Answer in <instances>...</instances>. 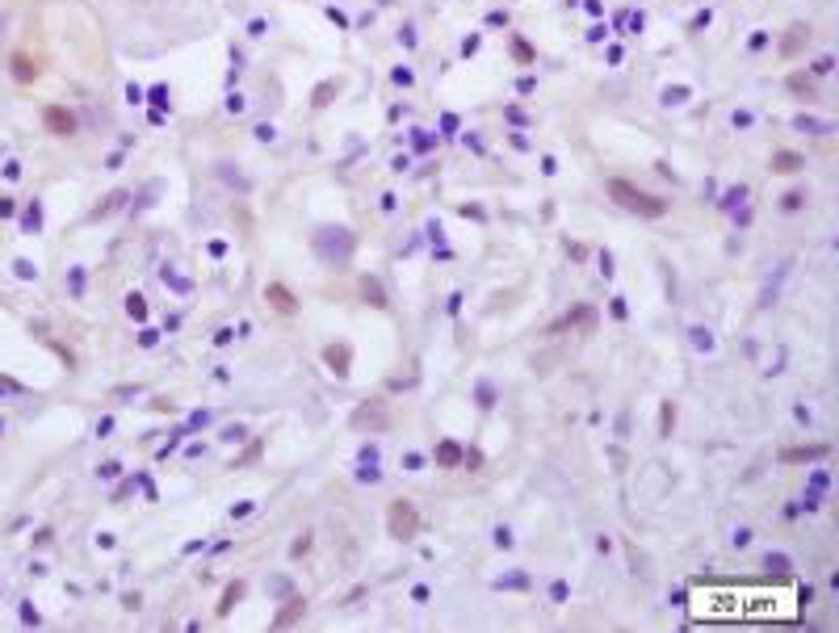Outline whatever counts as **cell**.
I'll use <instances>...</instances> for the list:
<instances>
[{
	"label": "cell",
	"instance_id": "cell-1",
	"mask_svg": "<svg viewBox=\"0 0 839 633\" xmlns=\"http://www.w3.org/2000/svg\"><path fill=\"white\" fill-rule=\"evenodd\" d=\"M609 193H613V201H617V205L634 210V214H642V219H659L663 210H667V201H663V197L642 193V189H634L629 181H609Z\"/></svg>",
	"mask_w": 839,
	"mask_h": 633
},
{
	"label": "cell",
	"instance_id": "cell-2",
	"mask_svg": "<svg viewBox=\"0 0 839 633\" xmlns=\"http://www.w3.org/2000/svg\"><path fill=\"white\" fill-rule=\"evenodd\" d=\"M415 529H420L415 508H411L407 499H395V503H391V537H395V541H411Z\"/></svg>",
	"mask_w": 839,
	"mask_h": 633
},
{
	"label": "cell",
	"instance_id": "cell-3",
	"mask_svg": "<svg viewBox=\"0 0 839 633\" xmlns=\"http://www.w3.org/2000/svg\"><path fill=\"white\" fill-rule=\"evenodd\" d=\"M42 126L50 130V134H59V139H68L72 130H76V118L63 110V105H46L42 110Z\"/></svg>",
	"mask_w": 839,
	"mask_h": 633
},
{
	"label": "cell",
	"instance_id": "cell-4",
	"mask_svg": "<svg viewBox=\"0 0 839 633\" xmlns=\"http://www.w3.org/2000/svg\"><path fill=\"white\" fill-rule=\"evenodd\" d=\"M353 428H386V411L382 403H365L353 411Z\"/></svg>",
	"mask_w": 839,
	"mask_h": 633
},
{
	"label": "cell",
	"instance_id": "cell-5",
	"mask_svg": "<svg viewBox=\"0 0 839 633\" xmlns=\"http://www.w3.org/2000/svg\"><path fill=\"white\" fill-rule=\"evenodd\" d=\"M806 42H810V26H806V21L789 26V30H784V42H780V55H784V59H793Z\"/></svg>",
	"mask_w": 839,
	"mask_h": 633
},
{
	"label": "cell",
	"instance_id": "cell-6",
	"mask_svg": "<svg viewBox=\"0 0 839 633\" xmlns=\"http://www.w3.org/2000/svg\"><path fill=\"white\" fill-rule=\"evenodd\" d=\"M9 68H13V76H17L21 84H34V80H38V59H30L26 50H13V59H9Z\"/></svg>",
	"mask_w": 839,
	"mask_h": 633
},
{
	"label": "cell",
	"instance_id": "cell-7",
	"mask_svg": "<svg viewBox=\"0 0 839 633\" xmlns=\"http://www.w3.org/2000/svg\"><path fill=\"white\" fill-rule=\"evenodd\" d=\"M265 298H269V302H273V306H277L282 314H294V310H298V298H294V294H290V290H286L282 281H273V285L265 290Z\"/></svg>",
	"mask_w": 839,
	"mask_h": 633
},
{
	"label": "cell",
	"instance_id": "cell-8",
	"mask_svg": "<svg viewBox=\"0 0 839 633\" xmlns=\"http://www.w3.org/2000/svg\"><path fill=\"white\" fill-rule=\"evenodd\" d=\"M324 356H328V365L336 369V378H348V356H353V352H348V344H344V340H340V344H332Z\"/></svg>",
	"mask_w": 839,
	"mask_h": 633
},
{
	"label": "cell",
	"instance_id": "cell-9",
	"mask_svg": "<svg viewBox=\"0 0 839 633\" xmlns=\"http://www.w3.org/2000/svg\"><path fill=\"white\" fill-rule=\"evenodd\" d=\"M802 168H806V160L798 151H776L772 155V172H802Z\"/></svg>",
	"mask_w": 839,
	"mask_h": 633
},
{
	"label": "cell",
	"instance_id": "cell-10",
	"mask_svg": "<svg viewBox=\"0 0 839 633\" xmlns=\"http://www.w3.org/2000/svg\"><path fill=\"white\" fill-rule=\"evenodd\" d=\"M818 457H827V445H810V449H784V453H780V461H818Z\"/></svg>",
	"mask_w": 839,
	"mask_h": 633
},
{
	"label": "cell",
	"instance_id": "cell-11",
	"mask_svg": "<svg viewBox=\"0 0 839 633\" xmlns=\"http://www.w3.org/2000/svg\"><path fill=\"white\" fill-rule=\"evenodd\" d=\"M302 612H306V600H290V604H286V608L273 616V625H277V629H286V625H294Z\"/></svg>",
	"mask_w": 839,
	"mask_h": 633
},
{
	"label": "cell",
	"instance_id": "cell-12",
	"mask_svg": "<svg viewBox=\"0 0 839 633\" xmlns=\"http://www.w3.org/2000/svg\"><path fill=\"white\" fill-rule=\"evenodd\" d=\"M592 323H596V310H592V306H580V310L566 314V328H584V332H588Z\"/></svg>",
	"mask_w": 839,
	"mask_h": 633
},
{
	"label": "cell",
	"instance_id": "cell-13",
	"mask_svg": "<svg viewBox=\"0 0 839 633\" xmlns=\"http://www.w3.org/2000/svg\"><path fill=\"white\" fill-rule=\"evenodd\" d=\"M764 566H768L776 579H789V574H793V566H789V558H784V554H768V558H764Z\"/></svg>",
	"mask_w": 839,
	"mask_h": 633
},
{
	"label": "cell",
	"instance_id": "cell-14",
	"mask_svg": "<svg viewBox=\"0 0 839 633\" xmlns=\"http://www.w3.org/2000/svg\"><path fill=\"white\" fill-rule=\"evenodd\" d=\"M122 201H126V193H110V197H105V201H101V205L92 210V219H105V214H114V210H118Z\"/></svg>",
	"mask_w": 839,
	"mask_h": 633
},
{
	"label": "cell",
	"instance_id": "cell-15",
	"mask_svg": "<svg viewBox=\"0 0 839 633\" xmlns=\"http://www.w3.org/2000/svg\"><path fill=\"white\" fill-rule=\"evenodd\" d=\"M802 205H806V189H793V193L780 197V210H784V214H793V210H802Z\"/></svg>",
	"mask_w": 839,
	"mask_h": 633
},
{
	"label": "cell",
	"instance_id": "cell-16",
	"mask_svg": "<svg viewBox=\"0 0 839 633\" xmlns=\"http://www.w3.org/2000/svg\"><path fill=\"white\" fill-rule=\"evenodd\" d=\"M437 461H441V465H457V461H462V449H457L453 441H445V445L437 449Z\"/></svg>",
	"mask_w": 839,
	"mask_h": 633
},
{
	"label": "cell",
	"instance_id": "cell-17",
	"mask_svg": "<svg viewBox=\"0 0 839 633\" xmlns=\"http://www.w3.org/2000/svg\"><path fill=\"white\" fill-rule=\"evenodd\" d=\"M239 596H244V583H231V587L223 592V600H219V616H227V612H231V604H235Z\"/></svg>",
	"mask_w": 839,
	"mask_h": 633
},
{
	"label": "cell",
	"instance_id": "cell-18",
	"mask_svg": "<svg viewBox=\"0 0 839 633\" xmlns=\"http://www.w3.org/2000/svg\"><path fill=\"white\" fill-rule=\"evenodd\" d=\"M361 294H365V298H374V306H386V294H382V285H378L374 277H365V281H361Z\"/></svg>",
	"mask_w": 839,
	"mask_h": 633
},
{
	"label": "cell",
	"instance_id": "cell-19",
	"mask_svg": "<svg viewBox=\"0 0 839 633\" xmlns=\"http://www.w3.org/2000/svg\"><path fill=\"white\" fill-rule=\"evenodd\" d=\"M332 97H336V80H324L319 88H315V105H328Z\"/></svg>",
	"mask_w": 839,
	"mask_h": 633
},
{
	"label": "cell",
	"instance_id": "cell-20",
	"mask_svg": "<svg viewBox=\"0 0 839 633\" xmlns=\"http://www.w3.org/2000/svg\"><path fill=\"white\" fill-rule=\"evenodd\" d=\"M126 310H130V319H147V302H143L139 294H130V298H126Z\"/></svg>",
	"mask_w": 839,
	"mask_h": 633
},
{
	"label": "cell",
	"instance_id": "cell-21",
	"mask_svg": "<svg viewBox=\"0 0 839 633\" xmlns=\"http://www.w3.org/2000/svg\"><path fill=\"white\" fill-rule=\"evenodd\" d=\"M798 130H814V134H827L831 122H818V118H798Z\"/></svg>",
	"mask_w": 839,
	"mask_h": 633
},
{
	"label": "cell",
	"instance_id": "cell-22",
	"mask_svg": "<svg viewBox=\"0 0 839 633\" xmlns=\"http://www.w3.org/2000/svg\"><path fill=\"white\" fill-rule=\"evenodd\" d=\"M671 424H675V407H671V403H663V419H659V432L667 436V432H671Z\"/></svg>",
	"mask_w": 839,
	"mask_h": 633
},
{
	"label": "cell",
	"instance_id": "cell-23",
	"mask_svg": "<svg viewBox=\"0 0 839 633\" xmlns=\"http://www.w3.org/2000/svg\"><path fill=\"white\" fill-rule=\"evenodd\" d=\"M357 479H361V483H378V479H382V474H378V470H374V465H361V474H357Z\"/></svg>",
	"mask_w": 839,
	"mask_h": 633
},
{
	"label": "cell",
	"instance_id": "cell-24",
	"mask_svg": "<svg viewBox=\"0 0 839 633\" xmlns=\"http://www.w3.org/2000/svg\"><path fill=\"white\" fill-rule=\"evenodd\" d=\"M101 479H118V461H105V465H101Z\"/></svg>",
	"mask_w": 839,
	"mask_h": 633
},
{
	"label": "cell",
	"instance_id": "cell-25",
	"mask_svg": "<svg viewBox=\"0 0 839 633\" xmlns=\"http://www.w3.org/2000/svg\"><path fill=\"white\" fill-rule=\"evenodd\" d=\"M814 76H831V59H818V63H814Z\"/></svg>",
	"mask_w": 839,
	"mask_h": 633
},
{
	"label": "cell",
	"instance_id": "cell-26",
	"mask_svg": "<svg viewBox=\"0 0 839 633\" xmlns=\"http://www.w3.org/2000/svg\"><path fill=\"white\" fill-rule=\"evenodd\" d=\"M495 545H512V533H508V529H495Z\"/></svg>",
	"mask_w": 839,
	"mask_h": 633
},
{
	"label": "cell",
	"instance_id": "cell-27",
	"mask_svg": "<svg viewBox=\"0 0 839 633\" xmlns=\"http://www.w3.org/2000/svg\"><path fill=\"white\" fill-rule=\"evenodd\" d=\"M0 214H5V219L13 214V201H9V197H0Z\"/></svg>",
	"mask_w": 839,
	"mask_h": 633
}]
</instances>
